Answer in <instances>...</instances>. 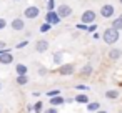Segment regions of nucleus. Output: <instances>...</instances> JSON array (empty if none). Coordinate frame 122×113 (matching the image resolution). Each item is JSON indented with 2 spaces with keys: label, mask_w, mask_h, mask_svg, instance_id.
I'll return each mask as SVG.
<instances>
[{
  "label": "nucleus",
  "mask_w": 122,
  "mask_h": 113,
  "mask_svg": "<svg viewBox=\"0 0 122 113\" xmlns=\"http://www.w3.org/2000/svg\"><path fill=\"white\" fill-rule=\"evenodd\" d=\"M102 38L107 45H114L115 42H119V30L110 27V28H105L104 33H102Z\"/></svg>",
  "instance_id": "nucleus-1"
},
{
  "label": "nucleus",
  "mask_w": 122,
  "mask_h": 113,
  "mask_svg": "<svg viewBox=\"0 0 122 113\" xmlns=\"http://www.w3.org/2000/svg\"><path fill=\"white\" fill-rule=\"evenodd\" d=\"M95 17H97V14L94 10H85L80 17V22L85 25H92V23H95Z\"/></svg>",
  "instance_id": "nucleus-2"
},
{
  "label": "nucleus",
  "mask_w": 122,
  "mask_h": 113,
  "mask_svg": "<svg viewBox=\"0 0 122 113\" xmlns=\"http://www.w3.org/2000/svg\"><path fill=\"white\" fill-rule=\"evenodd\" d=\"M24 15H25V18L34 20V18H37V17L40 15V9L35 7V5H30V7H27V9L24 10Z\"/></svg>",
  "instance_id": "nucleus-3"
},
{
  "label": "nucleus",
  "mask_w": 122,
  "mask_h": 113,
  "mask_svg": "<svg viewBox=\"0 0 122 113\" xmlns=\"http://www.w3.org/2000/svg\"><path fill=\"white\" fill-rule=\"evenodd\" d=\"M114 15H115V9H114V5L105 4V5L100 7V17H104V18H112Z\"/></svg>",
  "instance_id": "nucleus-4"
},
{
  "label": "nucleus",
  "mask_w": 122,
  "mask_h": 113,
  "mask_svg": "<svg viewBox=\"0 0 122 113\" xmlns=\"http://www.w3.org/2000/svg\"><path fill=\"white\" fill-rule=\"evenodd\" d=\"M57 14L60 15V18H69V17H72V7L67 4H62L57 7Z\"/></svg>",
  "instance_id": "nucleus-5"
},
{
  "label": "nucleus",
  "mask_w": 122,
  "mask_h": 113,
  "mask_svg": "<svg viewBox=\"0 0 122 113\" xmlns=\"http://www.w3.org/2000/svg\"><path fill=\"white\" fill-rule=\"evenodd\" d=\"M10 28H12V30H15V32H22V30L25 28V20H24V18H20V17L14 18V20L10 22Z\"/></svg>",
  "instance_id": "nucleus-6"
},
{
  "label": "nucleus",
  "mask_w": 122,
  "mask_h": 113,
  "mask_svg": "<svg viewBox=\"0 0 122 113\" xmlns=\"http://www.w3.org/2000/svg\"><path fill=\"white\" fill-rule=\"evenodd\" d=\"M45 22H49V23H52V25H59V22H60V15L57 14V10L47 12V15H45Z\"/></svg>",
  "instance_id": "nucleus-7"
},
{
  "label": "nucleus",
  "mask_w": 122,
  "mask_h": 113,
  "mask_svg": "<svg viewBox=\"0 0 122 113\" xmlns=\"http://www.w3.org/2000/svg\"><path fill=\"white\" fill-rule=\"evenodd\" d=\"M60 75H65V77H69V75H72L74 72H75V68H74V65L72 63H62L60 65V68L57 70Z\"/></svg>",
  "instance_id": "nucleus-8"
},
{
  "label": "nucleus",
  "mask_w": 122,
  "mask_h": 113,
  "mask_svg": "<svg viewBox=\"0 0 122 113\" xmlns=\"http://www.w3.org/2000/svg\"><path fill=\"white\" fill-rule=\"evenodd\" d=\"M35 50H37L39 53H44V52H47V50H49V40H45V38H42V40H37V42H35Z\"/></svg>",
  "instance_id": "nucleus-9"
},
{
  "label": "nucleus",
  "mask_w": 122,
  "mask_h": 113,
  "mask_svg": "<svg viewBox=\"0 0 122 113\" xmlns=\"http://www.w3.org/2000/svg\"><path fill=\"white\" fill-rule=\"evenodd\" d=\"M14 55H12V52H5L4 55H0V65H10L12 62H14Z\"/></svg>",
  "instance_id": "nucleus-10"
},
{
  "label": "nucleus",
  "mask_w": 122,
  "mask_h": 113,
  "mask_svg": "<svg viewBox=\"0 0 122 113\" xmlns=\"http://www.w3.org/2000/svg\"><path fill=\"white\" fill-rule=\"evenodd\" d=\"M122 57V50L120 48H112L110 52H109V58L110 60H119Z\"/></svg>",
  "instance_id": "nucleus-11"
},
{
  "label": "nucleus",
  "mask_w": 122,
  "mask_h": 113,
  "mask_svg": "<svg viewBox=\"0 0 122 113\" xmlns=\"http://www.w3.org/2000/svg\"><path fill=\"white\" fill-rule=\"evenodd\" d=\"M15 72H17V75H27L29 68H27V65H24V63H17V65H15Z\"/></svg>",
  "instance_id": "nucleus-12"
},
{
  "label": "nucleus",
  "mask_w": 122,
  "mask_h": 113,
  "mask_svg": "<svg viewBox=\"0 0 122 113\" xmlns=\"http://www.w3.org/2000/svg\"><path fill=\"white\" fill-rule=\"evenodd\" d=\"M119 95H120L119 90H107L104 96H105L107 100H115V98H119Z\"/></svg>",
  "instance_id": "nucleus-13"
},
{
  "label": "nucleus",
  "mask_w": 122,
  "mask_h": 113,
  "mask_svg": "<svg viewBox=\"0 0 122 113\" xmlns=\"http://www.w3.org/2000/svg\"><path fill=\"white\" fill-rule=\"evenodd\" d=\"M65 103V100H64V96H54V98H50V105L52 106H59V105H64Z\"/></svg>",
  "instance_id": "nucleus-14"
},
{
  "label": "nucleus",
  "mask_w": 122,
  "mask_h": 113,
  "mask_svg": "<svg viewBox=\"0 0 122 113\" xmlns=\"http://www.w3.org/2000/svg\"><path fill=\"white\" fill-rule=\"evenodd\" d=\"M74 100H75L77 103H85V105H87V103H90V101H89V95H85V93H80V95H77Z\"/></svg>",
  "instance_id": "nucleus-15"
},
{
  "label": "nucleus",
  "mask_w": 122,
  "mask_h": 113,
  "mask_svg": "<svg viewBox=\"0 0 122 113\" xmlns=\"http://www.w3.org/2000/svg\"><path fill=\"white\" fill-rule=\"evenodd\" d=\"M99 108H100V103H99V101H90V103H87V111H99Z\"/></svg>",
  "instance_id": "nucleus-16"
},
{
  "label": "nucleus",
  "mask_w": 122,
  "mask_h": 113,
  "mask_svg": "<svg viewBox=\"0 0 122 113\" xmlns=\"http://www.w3.org/2000/svg\"><path fill=\"white\" fill-rule=\"evenodd\" d=\"M62 58H64V53L62 52H55L54 53V63L55 65H62Z\"/></svg>",
  "instance_id": "nucleus-17"
},
{
  "label": "nucleus",
  "mask_w": 122,
  "mask_h": 113,
  "mask_svg": "<svg viewBox=\"0 0 122 113\" xmlns=\"http://www.w3.org/2000/svg\"><path fill=\"white\" fill-rule=\"evenodd\" d=\"M92 70H94V68H92V65H90V63H87V65H84V68L80 70V73H82L84 77H89V75L92 73Z\"/></svg>",
  "instance_id": "nucleus-18"
},
{
  "label": "nucleus",
  "mask_w": 122,
  "mask_h": 113,
  "mask_svg": "<svg viewBox=\"0 0 122 113\" xmlns=\"http://www.w3.org/2000/svg\"><path fill=\"white\" fill-rule=\"evenodd\" d=\"M112 27L117 28V30H122V17H117L112 20Z\"/></svg>",
  "instance_id": "nucleus-19"
},
{
  "label": "nucleus",
  "mask_w": 122,
  "mask_h": 113,
  "mask_svg": "<svg viewBox=\"0 0 122 113\" xmlns=\"http://www.w3.org/2000/svg\"><path fill=\"white\" fill-rule=\"evenodd\" d=\"M17 83L19 85H27L29 83V77L27 75H17Z\"/></svg>",
  "instance_id": "nucleus-20"
},
{
  "label": "nucleus",
  "mask_w": 122,
  "mask_h": 113,
  "mask_svg": "<svg viewBox=\"0 0 122 113\" xmlns=\"http://www.w3.org/2000/svg\"><path fill=\"white\" fill-rule=\"evenodd\" d=\"M42 108H44V103L39 100V101L34 105V111H35V113H42Z\"/></svg>",
  "instance_id": "nucleus-21"
},
{
  "label": "nucleus",
  "mask_w": 122,
  "mask_h": 113,
  "mask_svg": "<svg viewBox=\"0 0 122 113\" xmlns=\"http://www.w3.org/2000/svg\"><path fill=\"white\" fill-rule=\"evenodd\" d=\"M50 28H52V23H49V22H45V23H44V25L40 27V32H42V33H47V32H49Z\"/></svg>",
  "instance_id": "nucleus-22"
},
{
  "label": "nucleus",
  "mask_w": 122,
  "mask_h": 113,
  "mask_svg": "<svg viewBox=\"0 0 122 113\" xmlns=\"http://www.w3.org/2000/svg\"><path fill=\"white\" fill-rule=\"evenodd\" d=\"M45 95H47L49 98H54V96H59V95H60V90H49Z\"/></svg>",
  "instance_id": "nucleus-23"
},
{
  "label": "nucleus",
  "mask_w": 122,
  "mask_h": 113,
  "mask_svg": "<svg viewBox=\"0 0 122 113\" xmlns=\"http://www.w3.org/2000/svg\"><path fill=\"white\" fill-rule=\"evenodd\" d=\"M55 10V0H49L47 2V12H52Z\"/></svg>",
  "instance_id": "nucleus-24"
},
{
  "label": "nucleus",
  "mask_w": 122,
  "mask_h": 113,
  "mask_svg": "<svg viewBox=\"0 0 122 113\" xmlns=\"http://www.w3.org/2000/svg\"><path fill=\"white\" fill-rule=\"evenodd\" d=\"M4 28H7V20L0 17V30H4Z\"/></svg>",
  "instance_id": "nucleus-25"
},
{
  "label": "nucleus",
  "mask_w": 122,
  "mask_h": 113,
  "mask_svg": "<svg viewBox=\"0 0 122 113\" xmlns=\"http://www.w3.org/2000/svg\"><path fill=\"white\" fill-rule=\"evenodd\" d=\"M37 72H39V75H40V77L47 75V68H45V67H39V70H37Z\"/></svg>",
  "instance_id": "nucleus-26"
},
{
  "label": "nucleus",
  "mask_w": 122,
  "mask_h": 113,
  "mask_svg": "<svg viewBox=\"0 0 122 113\" xmlns=\"http://www.w3.org/2000/svg\"><path fill=\"white\" fill-rule=\"evenodd\" d=\"M97 28H99V27H97V23H92V25H89V28H87V32H90V33H92V32H95Z\"/></svg>",
  "instance_id": "nucleus-27"
},
{
  "label": "nucleus",
  "mask_w": 122,
  "mask_h": 113,
  "mask_svg": "<svg viewBox=\"0 0 122 113\" xmlns=\"http://www.w3.org/2000/svg\"><path fill=\"white\" fill-rule=\"evenodd\" d=\"M27 45H29V40H24V42H20L15 48H24V47H27Z\"/></svg>",
  "instance_id": "nucleus-28"
},
{
  "label": "nucleus",
  "mask_w": 122,
  "mask_h": 113,
  "mask_svg": "<svg viewBox=\"0 0 122 113\" xmlns=\"http://www.w3.org/2000/svg\"><path fill=\"white\" fill-rule=\"evenodd\" d=\"M77 28H79V30H87L89 27H87L85 23H82V22H80V23H77Z\"/></svg>",
  "instance_id": "nucleus-29"
},
{
  "label": "nucleus",
  "mask_w": 122,
  "mask_h": 113,
  "mask_svg": "<svg viewBox=\"0 0 122 113\" xmlns=\"http://www.w3.org/2000/svg\"><path fill=\"white\" fill-rule=\"evenodd\" d=\"M45 113H59V111H57V108H55V106H50L49 110H45Z\"/></svg>",
  "instance_id": "nucleus-30"
},
{
  "label": "nucleus",
  "mask_w": 122,
  "mask_h": 113,
  "mask_svg": "<svg viewBox=\"0 0 122 113\" xmlns=\"http://www.w3.org/2000/svg\"><path fill=\"white\" fill-rule=\"evenodd\" d=\"M0 50H7V43L0 40Z\"/></svg>",
  "instance_id": "nucleus-31"
},
{
  "label": "nucleus",
  "mask_w": 122,
  "mask_h": 113,
  "mask_svg": "<svg viewBox=\"0 0 122 113\" xmlns=\"http://www.w3.org/2000/svg\"><path fill=\"white\" fill-rule=\"evenodd\" d=\"M75 90H87L85 85H75Z\"/></svg>",
  "instance_id": "nucleus-32"
},
{
  "label": "nucleus",
  "mask_w": 122,
  "mask_h": 113,
  "mask_svg": "<svg viewBox=\"0 0 122 113\" xmlns=\"http://www.w3.org/2000/svg\"><path fill=\"white\" fill-rule=\"evenodd\" d=\"M32 96H40V91H32Z\"/></svg>",
  "instance_id": "nucleus-33"
},
{
  "label": "nucleus",
  "mask_w": 122,
  "mask_h": 113,
  "mask_svg": "<svg viewBox=\"0 0 122 113\" xmlns=\"http://www.w3.org/2000/svg\"><path fill=\"white\" fill-rule=\"evenodd\" d=\"M95 113H107L105 110H99V111H95Z\"/></svg>",
  "instance_id": "nucleus-34"
},
{
  "label": "nucleus",
  "mask_w": 122,
  "mask_h": 113,
  "mask_svg": "<svg viewBox=\"0 0 122 113\" xmlns=\"http://www.w3.org/2000/svg\"><path fill=\"white\" fill-rule=\"evenodd\" d=\"M0 90H2V81H0Z\"/></svg>",
  "instance_id": "nucleus-35"
},
{
  "label": "nucleus",
  "mask_w": 122,
  "mask_h": 113,
  "mask_svg": "<svg viewBox=\"0 0 122 113\" xmlns=\"http://www.w3.org/2000/svg\"><path fill=\"white\" fill-rule=\"evenodd\" d=\"M12 2H20V0H12Z\"/></svg>",
  "instance_id": "nucleus-36"
},
{
  "label": "nucleus",
  "mask_w": 122,
  "mask_h": 113,
  "mask_svg": "<svg viewBox=\"0 0 122 113\" xmlns=\"http://www.w3.org/2000/svg\"><path fill=\"white\" fill-rule=\"evenodd\" d=\"M119 2H120V5H122V0H119Z\"/></svg>",
  "instance_id": "nucleus-37"
}]
</instances>
